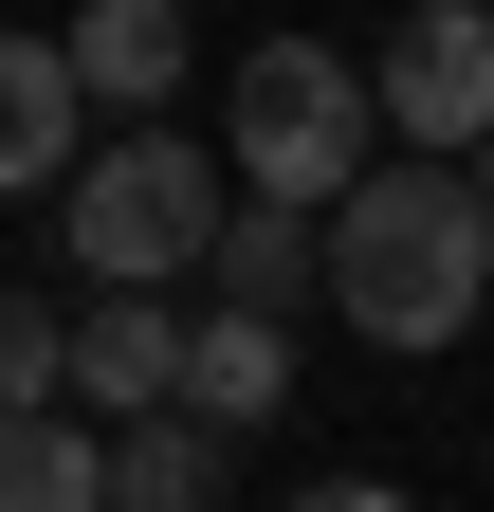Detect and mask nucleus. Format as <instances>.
I'll use <instances>...</instances> for the list:
<instances>
[{"label": "nucleus", "mask_w": 494, "mask_h": 512, "mask_svg": "<svg viewBox=\"0 0 494 512\" xmlns=\"http://www.w3.org/2000/svg\"><path fill=\"white\" fill-rule=\"evenodd\" d=\"M202 275H220L238 311H275V330H293V311H312V202H257V183H238L220 238H202Z\"/></svg>", "instance_id": "obj_10"}, {"label": "nucleus", "mask_w": 494, "mask_h": 512, "mask_svg": "<svg viewBox=\"0 0 494 512\" xmlns=\"http://www.w3.org/2000/svg\"><path fill=\"white\" fill-rule=\"evenodd\" d=\"M220 147H238L257 202H330V183L366 165V74H348L330 37H257L220 74Z\"/></svg>", "instance_id": "obj_2"}, {"label": "nucleus", "mask_w": 494, "mask_h": 512, "mask_svg": "<svg viewBox=\"0 0 494 512\" xmlns=\"http://www.w3.org/2000/svg\"><path fill=\"white\" fill-rule=\"evenodd\" d=\"M74 55H55V37H0V202H37V183L55 165H74Z\"/></svg>", "instance_id": "obj_9"}, {"label": "nucleus", "mask_w": 494, "mask_h": 512, "mask_svg": "<svg viewBox=\"0 0 494 512\" xmlns=\"http://www.w3.org/2000/svg\"><path fill=\"white\" fill-rule=\"evenodd\" d=\"M92 494H110V421L92 403H55V384L0 403V512H92Z\"/></svg>", "instance_id": "obj_8"}, {"label": "nucleus", "mask_w": 494, "mask_h": 512, "mask_svg": "<svg viewBox=\"0 0 494 512\" xmlns=\"http://www.w3.org/2000/svg\"><path fill=\"white\" fill-rule=\"evenodd\" d=\"M165 366H183V311H165V293H129V275H92V311L55 330V403L129 421V403H165Z\"/></svg>", "instance_id": "obj_5"}, {"label": "nucleus", "mask_w": 494, "mask_h": 512, "mask_svg": "<svg viewBox=\"0 0 494 512\" xmlns=\"http://www.w3.org/2000/svg\"><path fill=\"white\" fill-rule=\"evenodd\" d=\"M476 220H494V128H476Z\"/></svg>", "instance_id": "obj_13"}, {"label": "nucleus", "mask_w": 494, "mask_h": 512, "mask_svg": "<svg viewBox=\"0 0 494 512\" xmlns=\"http://www.w3.org/2000/svg\"><path fill=\"white\" fill-rule=\"evenodd\" d=\"M55 55H74V92H92V110H165L202 37H183V0H74V37H55Z\"/></svg>", "instance_id": "obj_7"}, {"label": "nucleus", "mask_w": 494, "mask_h": 512, "mask_svg": "<svg viewBox=\"0 0 494 512\" xmlns=\"http://www.w3.org/2000/svg\"><path fill=\"white\" fill-rule=\"evenodd\" d=\"M366 110L403 128V147H476L494 128V0H403V37H385V74H366Z\"/></svg>", "instance_id": "obj_4"}, {"label": "nucleus", "mask_w": 494, "mask_h": 512, "mask_svg": "<svg viewBox=\"0 0 494 512\" xmlns=\"http://www.w3.org/2000/svg\"><path fill=\"white\" fill-rule=\"evenodd\" d=\"M55 330H74V311H55V293H19V275H0V403H37V384H55Z\"/></svg>", "instance_id": "obj_12"}, {"label": "nucleus", "mask_w": 494, "mask_h": 512, "mask_svg": "<svg viewBox=\"0 0 494 512\" xmlns=\"http://www.w3.org/2000/svg\"><path fill=\"white\" fill-rule=\"evenodd\" d=\"M55 183H74V256H92V275H129V293L202 275V238H220V165L183 147V128H147V110L110 128L92 165H55Z\"/></svg>", "instance_id": "obj_3"}, {"label": "nucleus", "mask_w": 494, "mask_h": 512, "mask_svg": "<svg viewBox=\"0 0 494 512\" xmlns=\"http://www.w3.org/2000/svg\"><path fill=\"white\" fill-rule=\"evenodd\" d=\"M312 293L348 311L366 348H458L476 311H494V220H476V183H458L440 147L348 165L330 202H312Z\"/></svg>", "instance_id": "obj_1"}, {"label": "nucleus", "mask_w": 494, "mask_h": 512, "mask_svg": "<svg viewBox=\"0 0 494 512\" xmlns=\"http://www.w3.org/2000/svg\"><path fill=\"white\" fill-rule=\"evenodd\" d=\"M220 458H238V439H220L202 403H129V421H110V494H129V512H202Z\"/></svg>", "instance_id": "obj_11"}, {"label": "nucleus", "mask_w": 494, "mask_h": 512, "mask_svg": "<svg viewBox=\"0 0 494 512\" xmlns=\"http://www.w3.org/2000/svg\"><path fill=\"white\" fill-rule=\"evenodd\" d=\"M165 403H202L220 439H257V421L293 403V330H275V311H238V293H220L202 330H183V366H165Z\"/></svg>", "instance_id": "obj_6"}]
</instances>
